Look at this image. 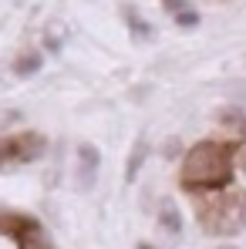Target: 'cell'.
Wrapping results in <instances>:
<instances>
[{"instance_id":"cell-1","label":"cell","mask_w":246,"mask_h":249,"mask_svg":"<svg viewBox=\"0 0 246 249\" xmlns=\"http://www.w3.org/2000/svg\"><path fill=\"white\" fill-rule=\"evenodd\" d=\"M236 148L223 142H199L182 159V189L186 192H209L233 175Z\"/></svg>"},{"instance_id":"cell-2","label":"cell","mask_w":246,"mask_h":249,"mask_svg":"<svg viewBox=\"0 0 246 249\" xmlns=\"http://www.w3.org/2000/svg\"><path fill=\"white\" fill-rule=\"evenodd\" d=\"M47 148L41 131H17V135H7L0 138V168L7 165H27V162H38Z\"/></svg>"},{"instance_id":"cell-3","label":"cell","mask_w":246,"mask_h":249,"mask_svg":"<svg viewBox=\"0 0 246 249\" xmlns=\"http://www.w3.org/2000/svg\"><path fill=\"white\" fill-rule=\"evenodd\" d=\"M98 168H101V152H98V145H91V142L78 145V185H81V189H91V185H95Z\"/></svg>"},{"instance_id":"cell-4","label":"cell","mask_w":246,"mask_h":249,"mask_svg":"<svg viewBox=\"0 0 246 249\" xmlns=\"http://www.w3.org/2000/svg\"><path fill=\"white\" fill-rule=\"evenodd\" d=\"M17 226H20V229H14V232H17V246L20 249H54V243H51V236L44 232L41 222H34V219H17Z\"/></svg>"},{"instance_id":"cell-5","label":"cell","mask_w":246,"mask_h":249,"mask_svg":"<svg viewBox=\"0 0 246 249\" xmlns=\"http://www.w3.org/2000/svg\"><path fill=\"white\" fill-rule=\"evenodd\" d=\"M162 7L172 14V20L179 27H199V14H196V7L189 0H162Z\"/></svg>"},{"instance_id":"cell-6","label":"cell","mask_w":246,"mask_h":249,"mask_svg":"<svg viewBox=\"0 0 246 249\" xmlns=\"http://www.w3.org/2000/svg\"><path fill=\"white\" fill-rule=\"evenodd\" d=\"M145 159H149V142H145V138H135V142H132V152H128V162H125V182H128V185L138 178Z\"/></svg>"},{"instance_id":"cell-7","label":"cell","mask_w":246,"mask_h":249,"mask_svg":"<svg viewBox=\"0 0 246 249\" xmlns=\"http://www.w3.org/2000/svg\"><path fill=\"white\" fill-rule=\"evenodd\" d=\"M122 14H125V24H128L132 41H138V44H142V41H152V34H155V31H152V24H149V20H142V17H138V10H135L132 3H125Z\"/></svg>"},{"instance_id":"cell-8","label":"cell","mask_w":246,"mask_h":249,"mask_svg":"<svg viewBox=\"0 0 246 249\" xmlns=\"http://www.w3.org/2000/svg\"><path fill=\"white\" fill-rule=\"evenodd\" d=\"M159 226H162V232H169V236H179L182 232V212H179L175 202H162V209H159Z\"/></svg>"},{"instance_id":"cell-9","label":"cell","mask_w":246,"mask_h":249,"mask_svg":"<svg viewBox=\"0 0 246 249\" xmlns=\"http://www.w3.org/2000/svg\"><path fill=\"white\" fill-rule=\"evenodd\" d=\"M216 122L223 124L226 131H233V135H246V115L240 108H223V111L216 115Z\"/></svg>"},{"instance_id":"cell-10","label":"cell","mask_w":246,"mask_h":249,"mask_svg":"<svg viewBox=\"0 0 246 249\" xmlns=\"http://www.w3.org/2000/svg\"><path fill=\"white\" fill-rule=\"evenodd\" d=\"M41 54H34V51H27V54H20L17 61H14V74H20V78H34L38 71H41Z\"/></svg>"},{"instance_id":"cell-11","label":"cell","mask_w":246,"mask_h":249,"mask_svg":"<svg viewBox=\"0 0 246 249\" xmlns=\"http://www.w3.org/2000/svg\"><path fill=\"white\" fill-rule=\"evenodd\" d=\"M233 215H236V226L246 229V196L240 199V202H233Z\"/></svg>"},{"instance_id":"cell-12","label":"cell","mask_w":246,"mask_h":249,"mask_svg":"<svg viewBox=\"0 0 246 249\" xmlns=\"http://www.w3.org/2000/svg\"><path fill=\"white\" fill-rule=\"evenodd\" d=\"M162 155L165 159H175V155H179V142H169V145L162 148Z\"/></svg>"},{"instance_id":"cell-13","label":"cell","mask_w":246,"mask_h":249,"mask_svg":"<svg viewBox=\"0 0 246 249\" xmlns=\"http://www.w3.org/2000/svg\"><path fill=\"white\" fill-rule=\"evenodd\" d=\"M229 91H243V94H236V98H243V101H246V84H229Z\"/></svg>"},{"instance_id":"cell-14","label":"cell","mask_w":246,"mask_h":249,"mask_svg":"<svg viewBox=\"0 0 246 249\" xmlns=\"http://www.w3.org/2000/svg\"><path fill=\"white\" fill-rule=\"evenodd\" d=\"M138 249H155V246L152 243H138Z\"/></svg>"},{"instance_id":"cell-15","label":"cell","mask_w":246,"mask_h":249,"mask_svg":"<svg viewBox=\"0 0 246 249\" xmlns=\"http://www.w3.org/2000/svg\"><path fill=\"white\" fill-rule=\"evenodd\" d=\"M223 249H233V246H223Z\"/></svg>"}]
</instances>
